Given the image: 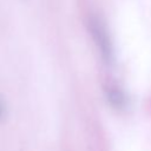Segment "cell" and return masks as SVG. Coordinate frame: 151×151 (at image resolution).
Returning <instances> with one entry per match:
<instances>
[{
	"mask_svg": "<svg viewBox=\"0 0 151 151\" xmlns=\"http://www.w3.org/2000/svg\"><path fill=\"white\" fill-rule=\"evenodd\" d=\"M106 97L109 99V101L111 103L112 106L117 107V109H122L125 105V97L123 94V92L114 87V86H110L106 90Z\"/></svg>",
	"mask_w": 151,
	"mask_h": 151,
	"instance_id": "obj_2",
	"label": "cell"
},
{
	"mask_svg": "<svg viewBox=\"0 0 151 151\" xmlns=\"http://www.w3.org/2000/svg\"><path fill=\"white\" fill-rule=\"evenodd\" d=\"M87 28L101 60L106 65L111 66L114 63V50L104 20L96 14H91L87 19Z\"/></svg>",
	"mask_w": 151,
	"mask_h": 151,
	"instance_id": "obj_1",
	"label": "cell"
},
{
	"mask_svg": "<svg viewBox=\"0 0 151 151\" xmlns=\"http://www.w3.org/2000/svg\"><path fill=\"white\" fill-rule=\"evenodd\" d=\"M2 112H4V110H2V105H1V103H0V118H1V116H2Z\"/></svg>",
	"mask_w": 151,
	"mask_h": 151,
	"instance_id": "obj_3",
	"label": "cell"
}]
</instances>
